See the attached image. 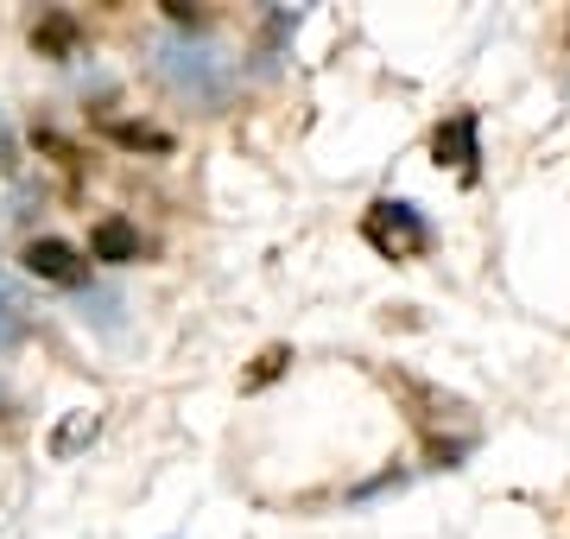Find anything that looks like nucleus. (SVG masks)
Here are the masks:
<instances>
[{"instance_id": "2", "label": "nucleus", "mask_w": 570, "mask_h": 539, "mask_svg": "<svg viewBox=\"0 0 570 539\" xmlns=\"http://www.w3.org/2000/svg\"><path fill=\"white\" fill-rule=\"evenodd\" d=\"M20 261H26L32 280H51V286H82V280H89V261H82L70 242H58V235H32Z\"/></svg>"}, {"instance_id": "7", "label": "nucleus", "mask_w": 570, "mask_h": 539, "mask_svg": "<svg viewBox=\"0 0 570 539\" xmlns=\"http://www.w3.org/2000/svg\"><path fill=\"white\" fill-rule=\"evenodd\" d=\"M108 140L134 146V153H171V134L165 127H146V121H108Z\"/></svg>"}, {"instance_id": "1", "label": "nucleus", "mask_w": 570, "mask_h": 539, "mask_svg": "<svg viewBox=\"0 0 570 539\" xmlns=\"http://www.w3.org/2000/svg\"><path fill=\"white\" fill-rule=\"evenodd\" d=\"M362 235H367V242H374L381 254H387V261H412V254H425V248H431L425 216H419L412 204H400V197H381V204H367Z\"/></svg>"}, {"instance_id": "3", "label": "nucleus", "mask_w": 570, "mask_h": 539, "mask_svg": "<svg viewBox=\"0 0 570 539\" xmlns=\"http://www.w3.org/2000/svg\"><path fill=\"white\" fill-rule=\"evenodd\" d=\"M431 153H438V166H456L463 178H475V159H482V146H475V115H450L438 134H431Z\"/></svg>"}, {"instance_id": "11", "label": "nucleus", "mask_w": 570, "mask_h": 539, "mask_svg": "<svg viewBox=\"0 0 570 539\" xmlns=\"http://www.w3.org/2000/svg\"><path fill=\"white\" fill-rule=\"evenodd\" d=\"M159 7H165V20H171V26H204L209 20L204 7H184V0H159Z\"/></svg>"}, {"instance_id": "6", "label": "nucleus", "mask_w": 570, "mask_h": 539, "mask_svg": "<svg viewBox=\"0 0 570 539\" xmlns=\"http://www.w3.org/2000/svg\"><path fill=\"white\" fill-rule=\"evenodd\" d=\"M387 388H400V394L419 406V419H438V413H456V400H444L438 388H425V381H412L406 369H387Z\"/></svg>"}, {"instance_id": "5", "label": "nucleus", "mask_w": 570, "mask_h": 539, "mask_svg": "<svg viewBox=\"0 0 570 539\" xmlns=\"http://www.w3.org/2000/svg\"><path fill=\"white\" fill-rule=\"evenodd\" d=\"M32 51H39V58H70V51H77V20H70L63 7H51V13L32 26Z\"/></svg>"}, {"instance_id": "8", "label": "nucleus", "mask_w": 570, "mask_h": 539, "mask_svg": "<svg viewBox=\"0 0 570 539\" xmlns=\"http://www.w3.org/2000/svg\"><path fill=\"white\" fill-rule=\"evenodd\" d=\"M285 369H292V350H285V343H273V350H261V355H254V369L242 374V394H261L266 381H279Z\"/></svg>"}, {"instance_id": "9", "label": "nucleus", "mask_w": 570, "mask_h": 539, "mask_svg": "<svg viewBox=\"0 0 570 539\" xmlns=\"http://www.w3.org/2000/svg\"><path fill=\"white\" fill-rule=\"evenodd\" d=\"M82 438H96V413H77V419H70V425H63V432L51 438V451H58V457H70V451L82 444Z\"/></svg>"}, {"instance_id": "10", "label": "nucleus", "mask_w": 570, "mask_h": 539, "mask_svg": "<svg viewBox=\"0 0 570 539\" xmlns=\"http://www.w3.org/2000/svg\"><path fill=\"white\" fill-rule=\"evenodd\" d=\"M425 457L438 463V470H456V457H469V438H450V444H444V438H431Z\"/></svg>"}, {"instance_id": "4", "label": "nucleus", "mask_w": 570, "mask_h": 539, "mask_svg": "<svg viewBox=\"0 0 570 539\" xmlns=\"http://www.w3.org/2000/svg\"><path fill=\"white\" fill-rule=\"evenodd\" d=\"M89 254L102 267H127V261H140V228L127 223V216H102V223L89 228Z\"/></svg>"}]
</instances>
